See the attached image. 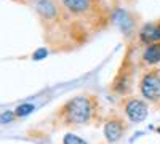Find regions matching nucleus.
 I'll return each instance as SVG.
<instances>
[{"label": "nucleus", "instance_id": "obj_1", "mask_svg": "<svg viewBox=\"0 0 160 144\" xmlns=\"http://www.w3.org/2000/svg\"><path fill=\"white\" fill-rule=\"evenodd\" d=\"M62 117L68 123L72 125H83L91 119L93 114V102L87 96H75L61 109Z\"/></svg>", "mask_w": 160, "mask_h": 144}, {"label": "nucleus", "instance_id": "obj_2", "mask_svg": "<svg viewBox=\"0 0 160 144\" xmlns=\"http://www.w3.org/2000/svg\"><path fill=\"white\" fill-rule=\"evenodd\" d=\"M141 95L148 101H158L160 99V75L157 72L146 74L139 82Z\"/></svg>", "mask_w": 160, "mask_h": 144}, {"label": "nucleus", "instance_id": "obj_3", "mask_svg": "<svg viewBox=\"0 0 160 144\" xmlns=\"http://www.w3.org/2000/svg\"><path fill=\"white\" fill-rule=\"evenodd\" d=\"M123 111L127 114V117L131 120V122H142L148 119V114H149V109H148V104L141 99H136V98H130L125 106H123Z\"/></svg>", "mask_w": 160, "mask_h": 144}, {"label": "nucleus", "instance_id": "obj_4", "mask_svg": "<svg viewBox=\"0 0 160 144\" xmlns=\"http://www.w3.org/2000/svg\"><path fill=\"white\" fill-rule=\"evenodd\" d=\"M123 132H125V123L120 119H111L104 125V136L109 142L118 141L123 136Z\"/></svg>", "mask_w": 160, "mask_h": 144}, {"label": "nucleus", "instance_id": "obj_5", "mask_svg": "<svg viewBox=\"0 0 160 144\" xmlns=\"http://www.w3.org/2000/svg\"><path fill=\"white\" fill-rule=\"evenodd\" d=\"M139 37L144 43H158L160 42V24L155 22H149V24H144L141 31H139Z\"/></svg>", "mask_w": 160, "mask_h": 144}, {"label": "nucleus", "instance_id": "obj_6", "mask_svg": "<svg viewBox=\"0 0 160 144\" xmlns=\"http://www.w3.org/2000/svg\"><path fill=\"white\" fill-rule=\"evenodd\" d=\"M142 59L148 64H155L160 62V43H152L144 50Z\"/></svg>", "mask_w": 160, "mask_h": 144}, {"label": "nucleus", "instance_id": "obj_7", "mask_svg": "<svg viewBox=\"0 0 160 144\" xmlns=\"http://www.w3.org/2000/svg\"><path fill=\"white\" fill-rule=\"evenodd\" d=\"M35 8L40 11L45 18H53L56 15V8L50 0H35Z\"/></svg>", "mask_w": 160, "mask_h": 144}, {"label": "nucleus", "instance_id": "obj_8", "mask_svg": "<svg viewBox=\"0 0 160 144\" xmlns=\"http://www.w3.org/2000/svg\"><path fill=\"white\" fill-rule=\"evenodd\" d=\"M61 2L66 5V8H69L74 13H82L88 8V0H61Z\"/></svg>", "mask_w": 160, "mask_h": 144}, {"label": "nucleus", "instance_id": "obj_9", "mask_svg": "<svg viewBox=\"0 0 160 144\" xmlns=\"http://www.w3.org/2000/svg\"><path fill=\"white\" fill-rule=\"evenodd\" d=\"M62 144H88L87 141H83L80 136L74 135V133H68L62 138Z\"/></svg>", "mask_w": 160, "mask_h": 144}, {"label": "nucleus", "instance_id": "obj_10", "mask_svg": "<svg viewBox=\"0 0 160 144\" xmlns=\"http://www.w3.org/2000/svg\"><path fill=\"white\" fill-rule=\"evenodd\" d=\"M34 111V106L32 104H22V106H18L16 109V115L18 117H24V115H28Z\"/></svg>", "mask_w": 160, "mask_h": 144}]
</instances>
